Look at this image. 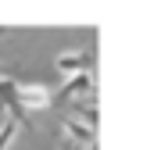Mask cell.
I'll return each instance as SVG.
<instances>
[{
    "mask_svg": "<svg viewBox=\"0 0 154 150\" xmlns=\"http://www.w3.org/2000/svg\"><path fill=\"white\" fill-rule=\"evenodd\" d=\"M14 100L29 114V107H50V89L39 82H29V79H14Z\"/></svg>",
    "mask_w": 154,
    "mask_h": 150,
    "instance_id": "6da1fadb",
    "label": "cell"
},
{
    "mask_svg": "<svg viewBox=\"0 0 154 150\" xmlns=\"http://www.w3.org/2000/svg\"><path fill=\"white\" fill-rule=\"evenodd\" d=\"M0 36H4V29H0Z\"/></svg>",
    "mask_w": 154,
    "mask_h": 150,
    "instance_id": "ba28073f",
    "label": "cell"
},
{
    "mask_svg": "<svg viewBox=\"0 0 154 150\" xmlns=\"http://www.w3.org/2000/svg\"><path fill=\"white\" fill-rule=\"evenodd\" d=\"M61 150H82V147H75V143H65V147H61Z\"/></svg>",
    "mask_w": 154,
    "mask_h": 150,
    "instance_id": "52a82bcc",
    "label": "cell"
},
{
    "mask_svg": "<svg viewBox=\"0 0 154 150\" xmlns=\"http://www.w3.org/2000/svg\"><path fill=\"white\" fill-rule=\"evenodd\" d=\"M14 132H18V125H14L11 118H4V125H0V150H7V147H11Z\"/></svg>",
    "mask_w": 154,
    "mask_h": 150,
    "instance_id": "8992f818",
    "label": "cell"
},
{
    "mask_svg": "<svg viewBox=\"0 0 154 150\" xmlns=\"http://www.w3.org/2000/svg\"><path fill=\"white\" fill-rule=\"evenodd\" d=\"M86 93H93V75H72L57 93H50V107H54V104H65V107H68V104L82 100Z\"/></svg>",
    "mask_w": 154,
    "mask_h": 150,
    "instance_id": "7a4b0ae2",
    "label": "cell"
},
{
    "mask_svg": "<svg viewBox=\"0 0 154 150\" xmlns=\"http://www.w3.org/2000/svg\"><path fill=\"white\" fill-rule=\"evenodd\" d=\"M65 132L72 136V143L82 150H90L93 143H97V129H90V125H82V122H75V118H65Z\"/></svg>",
    "mask_w": 154,
    "mask_h": 150,
    "instance_id": "5b68a950",
    "label": "cell"
},
{
    "mask_svg": "<svg viewBox=\"0 0 154 150\" xmlns=\"http://www.w3.org/2000/svg\"><path fill=\"white\" fill-rule=\"evenodd\" d=\"M90 150H93V147H90Z\"/></svg>",
    "mask_w": 154,
    "mask_h": 150,
    "instance_id": "30bf717a",
    "label": "cell"
},
{
    "mask_svg": "<svg viewBox=\"0 0 154 150\" xmlns=\"http://www.w3.org/2000/svg\"><path fill=\"white\" fill-rule=\"evenodd\" d=\"M0 100L11 107V122L14 125H22V129H32V122H29V114L18 107V100H14V75H0Z\"/></svg>",
    "mask_w": 154,
    "mask_h": 150,
    "instance_id": "277c9868",
    "label": "cell"
},
{
    "mask_svg": "<svg viewBox=\"0 0 154 150\" xmlns=\"http://www.w3.org/2000/svg\"><path fill=\"white\" fill-rule=\"evenodd\" d=\"M0 75H4V68H0Z\"/></svg>",
    "mask_w": 154,
    "mask_h": 150,
    "instance_id": "9c48e42d",
    "label": "cell"
},
{
    "mask_svg": "<svg viewBox=\"0 0 154 150\" xmlns=\"http://www.w3.org/2000/svg\"><path fill=\"white\" fill-rule=\"evenodd\" d=\"M93 64H97V57L90 54V50H79V54H61L57 61H54V68L61 75H93Z\"/></svg>",
    "mask_w": 154,
    "mask_h": 150,
    "instance_id": "3957f363",
    "label": "cell"
}]
</instances>
